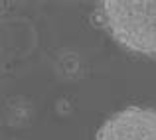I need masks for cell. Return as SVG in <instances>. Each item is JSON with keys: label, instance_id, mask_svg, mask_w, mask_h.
I'll return each mask as SVG.
<instances>
[{"label": "cell", "instance_id": "2", "mask_svg": "<svg viewBox=\"0 0 156 140\" xmlns=\"http://www.w3.org/2000/svg\"><path fill=\"white\" fill-rule=\"evenodd\" d=\"M97 140H156V110L126 107L99 126Z\"/></svg>", "mask_w": 156, "mask_h": 140}, {"label": "cell", "instance_id": "1", "mask_svg": "<svg viewBox=\"0 0 156 140\" xmlns=\"http://www.w3.org/2000/svg\"><path fill=\"white\" fill-rule=\"evenodd\" d=\"M99 12L115 42L133 53L156 57V0H105Z\"/></svg>", "mask_w": 156, "mask_h": 140}]
</instances>
